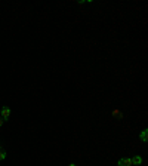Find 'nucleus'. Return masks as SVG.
<instances>
[{
	"label": "nucleus",
	"instance_id": "obj_5",
	"mask_svg": "<svg viewBox=\"0 0 148 166\" xmlns=\"http://www.w3.org/2000/svg\"><path fill=\"white\" fill-rule=\"evenodd\" d=\"M147 129H144V130H142V132H141V141H144V142H145V141H147Z\"/></svg>",
	"mask_w": 148,
	"mask_h": 166
},
{
	"label": "nucleus",
	"instance_id": "obj_3",
	"mask_svg": "<svg viewBox=\"0 0 148 166\" xmlns=\"http://www.w3.org/2000/svg\"><path fill=\"white\" fill-rule=\"evenodd\" d=\"M130 160H132V166H139V165H141V163H142V157H141L139 154H136V156H133V157H132Z\"/></svg>",
	"mask_w": 148,
	"mask_h": 166
},
{
	"label": "nucleus",
	"instance_id": "obj_7",
	"mask_svg": "<svg viewBox=\"0 0 148 166\" xmlns=\"http://www.w3.org/2000/svg\"><path fill=\"white\" fill-rule=\"evenodd\" d=\"M68 166H77V165H74V163H71V165H68Z\"/></svg>",
	"mask_w": 148,
	"mask_h": 166
},
{
	"label": "nucleus",
	"instance_id": "obj_1",
	"mask_svg": "<svg viewBox=\"0 0 148 166\" xmlns=\"http://www.w3.org/2000/svg\"><path fill=\"white\" fill-rule=\"evenodd\" d=\"M10 108L9 107H1V110H0V117L3 119V120H9V117H10Z\"/></svg>",
	"mask_w": 148,
	"mask_h": 166
},
{
	"label": "nucleus",
	"instance_id": "obj_6",
	"mask_svg": "<svg viewBox=\"0 0 148 166\" xmlns=\"http://www.w3.org/2000/svg\"><path fill=\"white\" fill-rule=\"evenodd\" d=\"M3 122H4V120H3V119H1V117H0V126H1V124H3Z\"/></svg>",
	"mask_w": 148,
	"mask_h": 166
},
{
	"label": "nucleus",
	"instance_id": "obj_4",
	"mask_svg": "<svg viewBox=\"0 0 148 166\" xmlns=\"http://www.w3.org/2000/svg\"><path fill=\"white\" fill-rule=\"evenodd\" d=\"M6 159V150L0 147V160H4Z\"/></svg>",
	"mask_w": 148,
	"mask_h": 166
},
{
	"label": "nucleus",
	"instance_id": "obj_2",
	"mask_svg": "<svg viewBox=\"0 0 148 166\" xmlns=\"http://www.w3.org/2000/svg\"><path fill=\"white\" fill-rule=\"evenodd\" d=\"M117 166H132V160L129 157H123L117 162Z\"/></svg>",
	"mask_w": 148,
	"mask_h": 166
}]
</instances>
